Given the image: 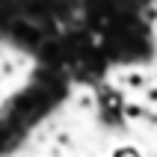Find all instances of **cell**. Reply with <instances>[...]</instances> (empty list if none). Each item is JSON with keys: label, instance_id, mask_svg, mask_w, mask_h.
<instances>
[{"label": "cell", "instance_id": "obj_1", "mask_svg": "<svg viewBox=\"0 0 157 157\" xmlns=\"http://www.w3.org/2000/svg\"><path fill=\"white\" fill-rule=\"evenodd\" d=\"M113 157H142V154L133 148V145H119V148L113 151Z\"/></svg>", "mask_w": 157, "mask_h": 157}]
</instances>
